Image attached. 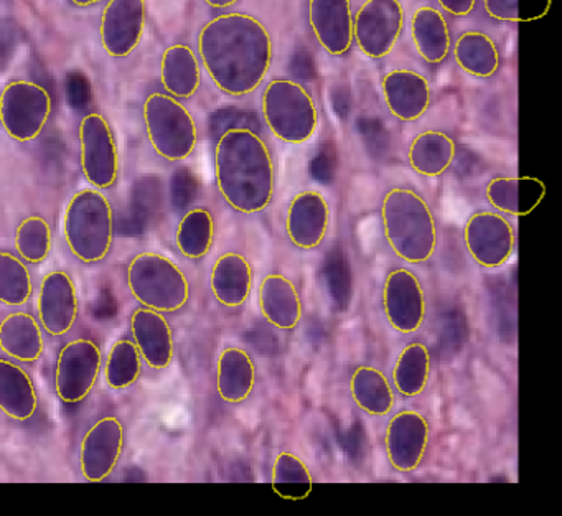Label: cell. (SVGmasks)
Segmentation results:
<instances>
[{
    "mask_svg": "<svg viewBox=\"0 0 562 516\" xmlns=\"http://www.w3.org/2000/svg\"><path fill=\"white\" fill-rule=\"evenodd\" d=\"M200 58L213 83L229 97L255 93L272 64L268 29L252 15L223 14L200 32Z\"/></svg>",
    "mask_w": 562,
    "mask_h": 516,
    "instance_id": "obj_1",
    "label": "cell"
},
{
    "mask_svg": "<svg viewBox=\"0 0 562 516\" xmlns=\"http://www.w3.org/2000/svg\"><path fill=\"white\" fill-rule=\"evenodd\" d=\"M215 176L223 200L236 212L255 215L274 199V160L256 131H226L216 139Z\"/></svg>",
    "mask_w": 562,
    "mask_h": 516,
    "instance_id": "obj_2",
    "label": "cell"
},
{
    "mask_svg": "<svg viewBox=\"0 0 562 516\" xmlns=\"http://www.w3.org/2000/svg\"><path fill=\"white\" fill-rule=\"evenodd\" d=\"M381 223L391 251L409 265L432 258L439 242L436 216L429 203L406 187H394L381 203Z\"/></svg>",
    "mask_w": 562,
    "mask_h": 516,
    "instance_id": "obj_3",
    "label": "cell"
},
{
    "mask_svg": "<svg viewBox=\"0 0 562 516\" xmlns=\"http://www.w3.org/2000/svg\"><path fill=\"white\" fill-rule=\"evenodd\" d=\"M114 215L110 202L98 190H81L65 213V239L71 253L87 265L110 255L114 238Z\"/></svg>",
    "mask_w": 562,
    "mask_h": 516,
    "instance_id": "obj_4",
    "label": "cell"
},
{
    "mask_svg": "<svg viewBox=\"0 0 562 516\" xmlns=\"http://www.w3.org/2000/svg\"><path fill=\"white\" fill-rule=\"evenodd\" d=\"M261 111L266 126L282 143L304 144L317 133V106L299 81H269L262 91Z\"/></svg>",
    "mask_w": 562,
    "mask_h": 516,
    "instance_id": "obj_5",
    "label": "cell"
},
{
    "mask_svg": "<svg viewBox=\"0 0 562 516\" xmlns=\"http://www.w3.org/2000/svg\"><path fill=\"white\" fill-rule=\"evenodd\" d=\"M127 285L139 304L162 314L182 311L190 299V282L182 269L156 253H143L131 261Z\"/></svg>",
    "mask_w": 562,
    "mask_h": 516,
    "instance_id": "obj_6",
    "label": "cell"
},
{
    "mask_svg": "<svg viewBox=\"0 0 562 516\" xmlns=\"http://www.w3.org/2000/svg\"><path fill=\"white\" fill-rule=\"evenodd\" d=\"M147 134L156 153L170 162L192 156L199 131L192 114L172 97L154 93L144 104Z\"/></svg>",
    "mask_w": 562,
    "mask_h": 516,
    "instance_id": "obj_7",
    "label": "cell"
},
{
    "mask_svg": "<svg viewBox=\"0 0 562 516\" xmlns=\"http://www.w3.org/2000/svg\"><path fill=\"white\" fill-rule=\"evenodd\" d=\"M103 370L100 345L91 338L68 341L57 358L55 390L65 404H80L87 400Z\"/></svg>",
    "mask_w": 562,
    "mask_h": 516,
    "instance_id": "obj_8",
    "label": "cell"
},
{
    "mask_svg": "<svg viewBox=\"0 0 562 516\" xmlns=\"http://www.w3.org/2000/svg\"><path fill=\"white\" fill-rule=\"evenodd\" d=\"M50 93L37 83L15 81L0 97V121L12 139L27 143L44 130L50 116Z\"/></svg>",
    "mask_w": 562,
    "mask_h": 516,
    "instance_id": "obj_9",
    "label": "cell"
},
{
    "mask_svg": "<svg viewBox=\"0 0 562 516\" xmlns=\"http://www.w3.org/2000/svg\"><path fill=\"white\" fill-rule=\"evenodd\" d=\"M404 11L400 0H367L353 18V41L367 57H387L400 42Z\"/></svg>",
    "mask_w": 562,
    "mask_h": 516,
    "instance_id": "obj_10",
    "label": "cell"
},
{
    "mask_svg": "<svg viewBox=\"0 0 562 516\" xmlns=\"http://www.w3.org/2000/svg\"><path fill=\"white\" fill-rule=\"evenodd\" d=\"M463 243L476 265L496 269L512 259L516 248V233L502 213L483 210L467 220Z\"/></svg>",
    "mask_w": 562,
    "mask_h": 516,
    "instance_id": "obj_11",
    "label": "cell"
},
{
    "mask_svg": "<svg viewBox=\"0 0 562 516\" xmlns=\"http://www.w3.org/2000/svg\"><path fill=\"white\" fill-rule=\"evenodd\" d=\"M383 311L387 324L403 335L423 327L427 315V299L419 278L409 269L387 272L383 284Z\"/></svg>",
    "mask_w": 562,
    "mask_h": 516,
    "instance_id": "obj_12",
    "label": "cell"
},
{
    "mask_svg": "<svg viewBox=\"0 0 562 516\" xmlns=\"http://www.w3.org/2000/svg\"><path fill=\"white\" fill-rule=\"evenodd\" d=\"M430 442L429 420L413 410L400 411L384 430V449L391 467L401 473L414 472L424 462Z\"/></svg>",
    "mask_w": 562,
    "mask_h": 516,
    "instance_id": "obj_13",
    "label": "cell"
},
{
    "mask_svg": "<svg viewBox=\"0 0 562 516\" xmlns=\"http://www.w3.org/2000/svg\"><path fill=\"white\" fill-rule=\"evenodd\" d=\"M126 430L116 416L101 417L85 434L80 449V467L85 480L104 482L123 456Z\"/></svg>",
    "mask_w": 562,
    "mask_h": 516,
    "instance_id": "obj_14",
    "label": "cell"
},
{
    "mask_svg": "<svg viewBox=\"0 0 562 516\" xmlns=\"http://www.w3.org/2000/svg\"><path fill=\"white\" fill-rule=\"evenodd\" d=\"M81 167L85 177L97 189H111L116 183L120 162L110 124L100 114L85 117L80 127Z\"/></svg>",
    "mask_w": 562,
    "mask_h": 516,
    "instance_id": "obj_15",
    "label": "cell"
},
{
    "mask_svg": "<svg viewBox=\"0 0 562 516\" xmlns=\"http://www.w3.org/2000/svg\"><path fill=\"white\" fill-rule=\"evenodd\" d=\"M80 301L70 274L54 271L45 276L38 292L37 314L44 332L50 337H65L77 324Z\"/></svg>",
    "mask_w": 562,
    "mask_h": 516,
    "instance_id": "obj_16",
    "label": "cell"
},
{
    "mask_svg": "<svg viewBox=\"0 0 562 516\" xmlns=\"http://www.w3.org/2000/svg\"><path fill=\"white\" fill-rule=\"evenodd\" d=\"M330 226V206L315 190L297 193L289 203L285 233L295 248L311 251L324 243Z\"/></svg>",
    "mask_w": 562,
    "mask_h": 516,
    "instance_id": "obj_17",
    "label": "cell"
},
{
    "mask_svg": "<svg viewBox=\"0 0 562 516\" xmlns=\"http://www.w3.org/2000/svg\"><path fill=\"white\" fill-rule=\"evenodd\" d=\"M308 24L318 45L331 57L347 54L353 44L350 0H308Z\"/></svg>",
    "mask_w": 562,
    "mask_h": 516,
    "instance_id": "obj_18",
    "label": "cell"
},
{
    "mask_svg": "<svg viewBox=\"0 0 562 516\" xmlns=\"http://www.w3.org/2000/svg\"><path fill=\"white\" fill-rule=\"evenodd\" d=\"M131 334L144 363L154 370H166L172 364L176 345L172 327L162 312L147 307L137 309L131 315Z\"/></svg>",
    "mask_w": 562,
    "mask_h": 516,
    "instance_id": "obj_19",
    "label": "cell"
},
{
    "mask_svg": "<svg viewBox=\"0 0 562 516\" xmlns=\"http://www.w3.org/2000/svg\"><path fill=\"white\" fill-rule=\"evenodd\" d=\"M384 103L394 117L413 123L426 114L430 106V85L423 75L413 70H391L381 81Z\"/></svg>",
    "mask_w": 562,
    "mask_h": 516,
    "instance_id": "obj_20",
    "label": "cell"
},
{
    "mask_svg": "<svg viewBox=\"0 0 562 516\" xmlns=\"http://www.w3.org/2000/svg\"><path fill=\"white\" fill-rule=\"evenodd\" d=\"M144 29V0H111L101 22L104 48L113 57H126L139 44Z\"/></svg>",
    "mask_w": 562,
    "mask_h": 516,
    "instance_id": "obj_21",
    "label": "cell"
},
{
    "mask_svg": "<svg viewBox=\"0 0 562 516\" xmlns=\"http://www.w3.org/2000/svg\"><path fill=\"white\" fill-rule=\"evenodd\" d=\"M259 309L262 317L279 330H294L304 315L297 285L281 272L265 276L259 285Z\"/></svg>",
    "mask_w": 562,
    "mask_h": 516,
    "instance_id": "obj_22",
    "label": "cell"
},
{
    "mask_svg": "<svg viewBox=\"0 0 562 516\" xmlns=\"http://www.w3.org/2000/svg\"><path fill=\"white\" fill-rule=\"evenodd\" d=\"M255 285L251 262L239 253H225L216 259L210 276V288L220 304L238 309L246 304Z\"/></svg>",
    "mask_w": 562,
    "mask_h": 516,
    "instance_id": "obj_23",
    "label": "cell"
},
{
    "mask_svg": "<svg viewBox=\"0 0 562 516\" xmlns=\"http://www.w3.org/2000/svg\"><path fill=\"white\" fill-rule=\"evenodd\" d=\"M37 410V388L29 371L19 361L0 358V411L12 420L25 423Z\"/></svg>",
    "mask_w": 562,
    "mask_h": 516,
    "instance_id": "obj_24",
    "label": "cell"
},
{
    "mask_svg": "<svg viewBox=\"0 0 562 516\" xmlns=\"http://www.w3.org/2000/svg\"><path fill=\"white\" fill-rule=\"evenodd\" d=\"M255 360L251 355L239 347H226L216 361V391L218 396L228 404H241L255 391Z\"/></svg>",
    "mask_w": 562,
    "mask_h": 516,
    "instance_id": "obj_25",
    "label": "cell"
},
{
    "mask_svg": "<svg viewBox=\"0 0 562 516\" xmlns=\"http://www.w3.org/2000/svg\"><path fill=\"white\" fill-rule=\"evenodd\" d=\"M0 350L11 360L31 364L41 360L45 350L44 328L27 312H14L0 322Z\"/></svg>",
    "mask_w": 562,
    "mask_h": 516,
    "instance_id": "obj_26",
    "label": "cell"
},
{
    "mask_svg": "<svg viewBox=\"0 0 562 516\" xmlns=\"http://www.w3.org/2000/svg\"><path fill=\"white\" fill-rule=\"evenodd\" d=\"M485 193L495 212L526 216L544 199L546 187L535 177H496L490 180Z\"/></svg>",
    "mask_w": 562,
    "mask_h": 516,
    "instance_id": "obj_27",
    "label": "cell"
},
{
    "mask_svg": "<svg viewBox=\"0 0 562 516\" xmlns=\"http://www.w3.org/2000/svg\"><path fill=\"white\" fill-rule=\"evenodd\" d=\"M411 35L417 54L427 64H442L452 51V37L446 18L429 5H423L414 12Z\"/></svg>",
    "mask_w": 562,
    "mask_h": 516,
    "instance_id": "obj_28",
    "label": "cell"
},
{
    "mask_svg": "<svg viewBox=\"0 0 562 516\" xmlns=\"http://www.w3.org/2000/svg\"><path fill=\"white\" fill-rule=\"evenodd\" d=\"M457 144L442 131H424L414 137L407 153L414 172L424 177H440L452 167Z\"/></svg>",
    "mask_w": 562,
    "mask_h": 516,
    "instance_id": "obj_29",
    "label": "cell"
},
{
    "mask_svg": "<svg viewBox=\"0 0 562 516\" xmlns=\"http://www.w3.org/2000/svg\"><path fill=\"white\" fill-rule=\"evenodd\" d=\"M351 397L368 416H387L396 404V394L380 368L363 364L351 374Z\"/></svg>",
    "mask_w": 562,
    "mask_h": 516,
    "instance_id": "obj_30",
    "label": "cell"
},
{
    "mask_svg": "<svg viewBox=\"0 0 562 516\" xmlns=\"http://www.w3.org/2000/svg\"><path fill=\"white\" fill-rule=\"evenodd\" d=\"M453 58L465 74L475 78H492L499 68V52L495 42L479 31L465 32L453 44Z\"/></svg>",
    "mask_w": 562,
    "mask_h": 516,
    "instance_id": "obj_31",
    "label": "cell"
},
{
    "mask_svg": "<svg viewBox=\"0 0 562 516\" xmlns=\"http://www.w3.org/2000/svg\"><path fill=\"white\" fill-rule=\"evenodd\" d=\"M430 378V351L423 341H411L401 350L393 368V384L404 397L424 393Z\"/></svg>",
    "mask_w": 562,
    "mask_h": 516,
    "instance_id": "obj_32",
    "label": "cell"
},
{
    "mask_svg": "<svg viewBox=\"0 0 562 516\" xmlns=\"http://www.w3.org/2000/svg\"><path fill=\"white\" fill-rule=\"evenodd\" d=\"M162 83L177 98L193 97L199 90V60L186 45H173L164 55Z\"/></svg>",
    "mask_w": 562,
    "mask_h": 516,
    "instance_id": "obj_33",
    "label": "cell"
},
{
    "mask_svg": "<svg viewBox=\"0 0 562 516\" xmlns=\"http://www.w3.org/2000/svg\"><path fill=\"white\" fill-rule=\"evenodd\" d=\"M215 242V218L209 209H192L180 220L177 246L186 258H205Z\"/></svg>",
    "mask_w": 562,
    "mask_h": 516,
    "instance_id": "obj_34",
    "label": "cell"
},
{
    "mask_svg": "<svg viewBox=\"0 0 562 516\" xmlns=\"http://www.w3.org/2000/svg\"><path fill=\"white\" fill-rule=\"evenodd\" d=\"M144 360L133 340H117L103 363L104 381L114 391L127 390L143 374Z\"/></svg>",
    "mask_w": 562,
    "mask_h": 516,
    "instance_id": "obj_35",
    "label": "cell"
},
{
    "mask_svg": "<svg viewBox=\"0 0 562 516\" xmlns=\"http://www.w3.org/2000/svg\"><path fill=\"white\" fill-rule=\"evenodd\" d=\"M162 182L156 176H146L137 180L131 192V215L124 222V229L140 233L162 213Z\"/></svg>",
    "mask_w": 562,
    "mask_h": 516,
    "instance_id": "obj_36",
    "label": "cell"
},
{
    "mask_svg": "<svg viewBox=\"0 0 562 516\" xmlns=\"http://www.w3.org/2000/svg\"><path fill=\"white\" fill-rule=\"evenodd\" d=\"M272 486L284 498H304L311 493L314 479L307 463L292 452L278 453L272 467Z\"/></svg>",
    "mask_w": 562,
    "mask_h": 516,
    "instance_id": "obj_37",
    "label": "cell"
},
{
    "mask_svg": "<svg viewBox=\"0 0 562 516\" xmlns=\"http://www.w3.org/2000/svg\"><path fill=\"white\" fill-rule=\"evenodd\" d=\"M32 292L34 285L27 266L12 253L0 251V302L19 307L32 298Z\"/></svg>",
    "mask_w": 562,
    "mask_h": 516,
    "instance_id": "obj_38",
    "label": "cell"
},
{
    "mask_svg": "<svg viewBox=\"0 0 562 516\" xmlns=\"http://www.w3.org/2000/svg\"><path fill=\"white\" fill-rule=\"evenodd\" d=\"M15 246L24 261L31 262V265H41L50 253V226L41 216H31V218L24 220L15 235Z\"/></svg>",
    "mask_w": 562,
    "mask_h": 516,
    "instance_id": "obj_39",
    "label": "cell"
},
{
    "mask_svg": "<svg viewBox=\"0 0 562 516\" xmlns=\"http://www.w3.org/2000/svg\"><path fill=\"white\" fill-rule=\"evenodd\" d=\"M486 14L499 22L539 21L551 8V0H483Z\"/></svg>",
    "mask_w": 562,
    "mask_h": 516,
    "instance_id": "obj_40",
    "label": "cell"
},
{
    "mask_svg": "<svg viewBox=\"0 0 562 516\" xmlns=\"http://www.w3.org/2000/svg\"><path fill=\"white\" fill-rule=\"evenodd\" d=\"M261 126V117L255 110L239 106H225L210 113L209 131L213 139L232 130H251L258 133Z\"/></svg>",
    "mask_w": 562,
    "mask_h": 516,
    "instance_id": "obj_41",
    "label": "cell"
},
{
    "mask_svg": "<svg viewBox=\"0 0 562 516\" xmlns=\"http://www.w3.org/2000/svg\"><path fill=\"white\" fill-rule=\"evenodd\" d=\"M196 193H199V180L193 176L192 170H177L170 180V199H172L173 209L179 212L189 209L196 199Z\"/></svg>",
    "mask_w": 562,
    "mask_h": 516,
    "instance_id": "obj_42",
    "label": "cell"
},
{
    "mask_svg": "<svg viewBox=\"0 0 562 516\" xmlns=\"http://www.w3.org/2000/svg\"><path fill=\"white\" fill-rule=\"evenodd\" d=\"M22 32L18 22L12 19L0 21V74L8 68L21 44Z\"/></svg>",
    "mask_w": 562,
    "mask_h": 516,
    "instance_id": "obj_43",
    "label": "cell"
},
{
    "mask_svg": "<svg viewBox=\"0 0 562 516\" xmlns=\"http://www.w3.org/2000/svg\"><path fill=\"white\" fill-rule=\"evenodd\" d=\"M67 101L77 111H83L90 106L91 85L81 71H71L67 75Z\"/></svg>",
    "mask_w": 562,
    "mask_h": 516,
    "instance_id": "obj_44",
    "label": "cell"
},
{
    "mask_svg": "<svg viewBox=\"0 0 562 516\" xmlns=\"http://www.w3.org/2000/svg\"><path fill=\"white\" fill-rule=\"evenodd\" d=\"M291 71L295 77L304 78V80H311V78H314V55H312L311 52L304 51V48L295 52L291 58Z\"/></svg>",
    "mask_w": 562,
    "mask_h": 516,
    "instance_id": "obj_45",
    "label": "cell"
},
{
    "mask_svg": "<svg viewBox=\"0 0 562 516\" xmlns=\"http://www.w3.org/2000/svg\"><path fill=\"white\" fill-rule=\"evenodd\" d=\"M335 162H337V154H335V147L331 144H325L322 149H318L317 156H315L314 162H312V169L322 179L325 176H331L335 169Z\"/></svg>",
    "mask_w": 562,
    "mask_h": 516,
    "instance_id": "obj_46",
    "label": "cell"
},
{
    "mask_svg": "<svg viewBox=\"0 0 562 516\" xmlns=\"http://www.w3.org/2000/svg\"><path fill=\"white\" fill-rule=\"evenodd\" d=\"M331 110L335 111V114L340 117L347 116L351 111V106H353V97H351L350 90L347 87H334L330 90Z\"/></svg>",
    "mask_w": 562,
    "mask_h": 516,
    "instance_id": "obj_47",
    "label": "cell"
},
{
    "mask_svg": "<svg viewBox=\"0 0 562 516\" xmlns=\"http://www.w3.org/2000/svg\"><path fill=\"white\" fill-rule=\"evenodd\" d=\"M437 4L456 18H467L475 11L476 0H437Z\"/></svg>",
    "mask_w": 562,
    "mask_h": 516,
    "instance_id": "obj_48",
    "label": "cell"
},
{
    "mask_svg": "<svg viewBox=\"0 0 562 516\" xmlns=\"http://www.w3.org/2000/svg\"><path fill=\"white\" fill-rule=\"evenodd\" d=\"M32 75H34L35 81H37L38 87L47 90L48 93L54 91V81H52L50 75L45 70L44 65L38 64V61H34L32 65Z\"/></svg>",
    "mask_w": 562,
    "mask_h": 516,
    "instance_id": "obj_49",
    "label": "cell"
},
{
    "mask_svg": "<svg viewBox=\"0 0 562 516\" xmlns=\"http://www.w3.org/2000/svg\"><path fill=\"white\" fill-rule=\"evenodd\" d=\"M205 2L213 9H228L235 5L238 0H205Z\"/></svg>",
    "mask_w": 562,
    "mask_h": 516,
    "instance_id": "obj_50",
    "label": "cell"
},
{
    "mask_svg": "<svg viewBox=\"0 0 562 516\" xmlns=\"http://www.w3.org/2000/svg\"><path fill=\"white\" fill-rule=\"evenodd\" d=\"M74 4L80 5V8H87V5L94 4V2H100V0H71Z\"/></svg>",
    "mask_w": 562,
    "mask_h": 516,
    "instance_id": "obj_51",
    "label": "cell"
}]
</instances>
